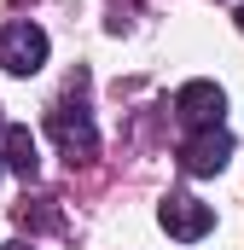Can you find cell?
<instances>
[{"instance_id": "5", "label": "cell", "mask_w": 244, "mask_h": 250, "mask_svg": "<svg viewBox=\"0 0 244 250\" xmlns=\"http://www.w3.org/2000/svg\"><path fill=\"white\" fill-rule=\"evenodd\" d=\"M175 117L186 128H221L227 117V93L215 87V82H186L181 93H175Z\"/></svg>"}, {"instance_id": "1", "label": "cell", "mask_w": 244, "mask_h": 250, "mask_svg": "<svg viewBox=\"0 0 244 250\" xmlns=\"http://www.w3.org/2000/svg\"><path fill=\"white\" fill-rule=\"evenodd\" d=\"M47 134L59 140V151L70 163H93V151H99V128H93V117L81 105H53L47 111Z\"/></svg>"}, {"instance_id": "4", "label": "cell", "mask_w": 244, "mask_h": 250, "mask_svg": "<svg viewBox=\"0 0 244 250\" xmlns=\"http://www.w3.org/2000/svg\"><path fill=\"white\" fill-rule=\"evenodd\" d=\"M233 157V134L227 128H192V140L181 146V169L186 175H221Z\"/></svg>"}, {"instance_id": "3", "label": "cell", "mask_w": 244, "mask_h": 250, "mask_svg": "<svg viewBox=\"0 0 244 250\" xmlns=\"http://www.w3.org/2000/svg\"><path fill=\"white\" fill-rule=\"evenodd\" d=\"M157 221H163V233H169V239L198 245V239L215 227V209H209V204H198L192 192H169V198L157 204Z\"/></svg>"}, {"instance_id": "8", "label": "cell", "mask_w": 244, "mask_h": 250, "mask_svg": "<svg viewBox=\"0 0 244 250\" xmlns=\"http://www.w3.org/2000/svg\"><path fill=\"white\" fill-rule=\"evenodd\" d=\"M0 175H6V157H0Z\"/></svg>"}, {"instance_id": "9", "label": "cell", "mask_w": 244, "mask_h": 250, "mask_svg": "<svg viewBox=\"0 0 244 250\" xmlns=\"http://www.w3.org/2000/svg\"><path fill=\"white\" fill-rule=\"evenodd\" d=\"M239 23H244V12H239Z\"/></svg>"}, {"instance_id": "6", "label": "cell", "mask_w": 244, "mask_h": 250, "mask_svg": "<svg viewBox=\"0 0 244 250\" xmlns=\"http://www.w3.org/2000/svg\"><path fill=\"white\" fill-rule=\"evenodd\" d=\"M0 157H6V169L23 175V181H35V169H41V146H35V134H29L23 123L6 128V151H0Z\"/></svg>"}, {"instance_id": "7", "label": "cell", "mask_w": 244, "mask_h": 250, "mask_svg": "<svg viewBox=\"0 0 244 250\" xmlns=\"http://www.w3.org/2000/svg\"><path fill=\"white\" fill-rule=\"evenodd\" d=\"M6 250H35V245H23V239H12V245H6Z\"/></svg>"}, {"instance_id": "2", "label": "cell", "mask_w": 244, "mask_h": 250, "mask_svg": "<svg viewBox=\"0 0 244 250\" xmlns=\"http://www.w3.org/2000/svg\"><path fill=\"white\" fill-rule=\"evenodd\" d=\"M0 64H6L12 76H35V70L47 64V29L29 23V18H12V23L0 29Z\"/></svg>"}]
</instances>
